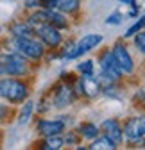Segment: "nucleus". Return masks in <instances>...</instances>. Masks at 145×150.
I'll return each mask as SVG.
<instances>
[{"instance_id":"obj_1","label":"nucleus","mask_w":145,"mask_h":150,"mask_svg":"<svg viewBox=\"0 0 145 150\" xmlns=\"http://www.w3.org/2000/svg\"><path fill=\"white\" fill-rule=\"evenodd\" d=\"M0 97L13 104H22L29 97V88L18 79H0Z\"/></svg>"},{"instance_id":"obj_2","label":"nucleus","mask_w":145,"mask_h":150,"mask_svg":"<svg viewBox=\"0 0 145 150\" xmlns=\"http://www.w3.org/2000/svg\"><path fill=\"white\" fill-rule=\"evenodd\" d=\"M14 48L18 54H22L23 57H29V59H41L43 54H45V48H43V43L38 41L36 38H14Z\"/></svg>"},{"instance_id":"obj_3","label":"nucleus","mask_w":145,"mask_h":150,"mask_svg":"<svg viewBox=\"0 0 145 150\" xmlns=\"http://www.w3.org/2000/svg\"><path fill=\"white\" fill-rule=\"evenodd\" d=\"M0 66H2L4 75H14V77H18V75L27 73V61L18 52L4 55L2 61H0Z\"/></svg>"},{"instance_id":"obj_4","label":"nucleus","mask_w":145,"mask_h":150,"mask_svg":"<svg viewBox=\"0 0 145 150\" xmlns=\"http://www.w3.org/2000/svg\"><path fill=\"white\" fill-rule=\"evenodd\" d=\"M34 32H36V36H40L41 43H45V45L50 47V48H56V47H59V43H61V32H59V29L52 27L50 23H45V25L36 27Z\"/></svg>"},{"instance_id":"obj_5","label":"nucleus","mask_w":145,"mask_h":150,"mask_svg":"<svg viewBox=\"0 0 145 150\" xmlns=\"http://www.w3.org/2000/svg\"><path fill=\"white\" fill-rule=\"evenodd\" d=\"M113 54V59L117 63V66L120 68L122 73H131L134 70V64H133V57H131V54L127 52V48H125L122 43H117L111 50Z\"/></svg>"},{"instance_id":"obj_6","label":"nucleus","mask_w":145,"mask_h":150,"mask_svg":"<svg viewBox=\"0 0 145 150\" xmlns=\"http://www.w3.org/2000/svg\"><path fill=\"white\" fill-rule=\"evenodd\" d=\"M74 100H75V91H74V88L68 86V84H59L56 88V91H54L52 102H54V105L59 107V109L68 107Z\"/></svg>"},{"instance_id":"obj_7","label":"nucleus","mask_w":145,"mask_h":150,"mask_svg":"<svg viewBox=\"0 0 145 150\" xmlns=\"http://www.w3.org/2000/svg\"><path fill=\"white\" fill-rule=\"evenodd\" d=\"M124 134L125 138L129 139H138V138H143L145 136V116H134V118H129L124 125Z\"/></svg>"},{"instance_id":"obj_8","label":"nucleus","mask_w":145,"mask_h":150,"mask_svg":"<svg viewBox=\"0 0 145 150\" xmlns=\"http://www.w3.org/2000/svg\"><path fill=\"white\" fill-rule=\"evenodd\" d=\"M99 63H100L102 73H104V75H107L109 79H113V81H118V79L122 77V71H120V68L117 66V63H115V59H113V54H111L109 50H107V52H104V54L100 55Z\"/></svg>"},{"instance_id":"obj_9","label":"nucleus","mask_w":145,"mask_h":150,"mask_svg":"<svg viewBox=\"0 0 145 150\" xmlns=\"http://www.w3.org/2000/svg\"><path fill=\"white\" fill-rule=\"evenodd\" d=\"M100 43H102V36H100V34H88V36H84L82 40L75 45L74 59L79 57V55H82V54H86V52H90V50H93V48L99 47Z\"/></svg>"},{"instance_id":"obj_10","label":"nucleus","mask_w":145,"mask_h":150,"mask_svg":"<svg viewBox=\"0 0 145 150\" xmlns=\"http://www.w3.org/2000/svg\"><path fill=\"white\" fill-rule=\"evenodd\" d=\"M100 130L104 132L106 138H109L115 145H120L124 141V130L120 127V123L117 120H106L100 127Z\"/></svg>"},{"instance_id":"obj_11","label":"nucleus","mask_w":145,"mask_h":150,"mask_svg":"<svg viewBox=\"0 0 145 150\" xmlns=\"http://www.w3.org/2000/svg\"><path fill=\"white\" fill-rule=\"evenodd\" d=\"M36 130L45 138V136H58L65 130V123L61 120H40Z\"/></svg>"},{"instance_id":"obj_12","label":"nucleus","mask_w":145,"mask_h":150,"mask_svg":"<svg viewBox=\"0 0 145 150\" xmlns=\"http://www.w3.org/2000/svg\"><path fill=\"white\" fill-rule=\"evenodd\" d=\"M77 88H79V93H82L86 97H92V98L97 97L99 91H100V86H99L97 79H93L92 75H82L77 82Z\"/></svg>"},{"instance_id":"obj_13","label":"nucleus","mask_w":145,"mask_h":150,"mask_svg":"<svg viewBox=\"0 0 145 150\" xmlns=\"http://www.w3.org/2000/svg\"><path fill=\"white\" fill-rule=\"evenodd\" d=\"M65 145V139L58 134V136H45L43 139L36 141L31 150H61Z\"/></svg>"},{"instance_id":"obj_14","label":"nucleus","mask_w":145,"mask_h":150,"mask_svg":"<svg viewBox=\"0 0 145 150\" xmlns=\"http://www.w3.org/2000/svg\"><path fill=\"white\" fill-rule=\"evenodd\" d=\"M9 30H11V34H13L14 38H34V36H36L34 29H32L27 22H14Z\"/></svg>"},{"instance_id":"obj_15","label":"nucleus","mask_w":145,"mask_h":150,"mask_svg":"<svg viewBox=\"0 0 145 150\" xmlns=\"http://www.w3.org/2000/svg\"><path fill=\"white\" fill-rule=\"evenodd\" d=\"M47 18H48V23L52 27H56V29H66L68 27V22H66V18L61 11L58 9H54V11H47Z\"/></svg>"},{"instance_id":"obj_16","label":"nucleus","mask_w":145,"mask_h":150,"mask_svg":"<svg viewBox=\"0 0 145 150\" xmlns=\"http://www.w3.org/2000/svg\"><path fill=\"white\" fill-rule=\"evenodd\" d=\"M88 150H117V145L106 136H97L95 139H92Z\"/></svg>"},{"instance_id":"obj_17","label":"nucleus","mask_w":145,"mask_h":150,"mask_svg":"<svg viewBox=\"0 0 145 150\" xmlns=\"http://www.w3.org/2000/svg\"><path fill=\"white\" fill-rule=\"evenodd\" d=\"M77 130H79V134H81L82 138H86V139H95V138L99 136V127H97L95 123H90V122L81 123Z\"/></svg>"},{"instance_id":"obj_18","label":"nucleus","mask_w":145,"mask_h":150,"mask_svg":"<svg viewBox=\"0 0 145 150\" xmlns=\"http://www.w3.org/2000/svg\"><path fill=\"white\" fill-rule=\"evenodd\" d=\"M27 23H29V25H31L32 29L40 27V25H45V23H48V18H47V11H45V9H41V11H36V13H32V14L29 16Z\"/></svg>"},{"instance_id":"obj_19","label":"nucleus","mask_w":145,"mask_h":150,"mask_svg":"<svg viewBox=\"0 0 145 150\" xmlns=\"http://www.w3.org/2000/svg\"><path fill=\"white\" fill-rule=\"evenodd\" d=\"M81 6V0H58V11L61 13H75Z\"/></svg>"},{"instance_id":"obj_20","label":"nucleus","mask_w":145,"mask_h":150,"mask_svg":"<svg viewBox=\"0 0 145 150\" xmlns=\"http://www.w3.org/2000/svg\"><path fill=\"white\" fill-rule=\"evenodd\" d=\"M32 109H34V102H32V100L25 102V105H23V109H22V112H20V116H18V123H20V125H25V123L29 122L31 115H32Z\"/></svg>"},{"instance_id":"obj_21","label":"nucleus","mask_w":145,"mask_h":150,"mask_svg":"<svg viewBox=\"0 0 145 150\" xmlns=\"http://www.w3.org/2000/svg\"><path fill=\"white\" fill-rule=\"evenodd\" d=\"M143 25H145V16H141L136 23H133V25L127 29V32H125V38H133L136 32H140V30L143 29Z\"/></svg>"},{"instance_id":"obj_22","label":"nucleus","mask_w":145,"mask_h":150,"mask_svg":"<svg viewBox=\"0 0 145 150\" xmlns=\"http://www.w3.org/2000/svg\"><path fill=\"white\" fill-rule=\"evenodd\" d=\"M133 38H134V45H136V48L145 55V32H136Z\"/></svg>"},{"instance_id":"obj_23","label":"nucleus","mask_w":145,"mask_h":150,"mask_svg":"<svg viewBox=\"0 0 145 150\" xmlns=\"http://www.w3.org/2000/svg\"><path fill=\"white\" fill-rule=\"evenodd\" d=\"M81 75H93V61H84L77 66Z\"/></svg>"},{"instance_id":"obj_24","label":"nucleus","mask_w":145,"mask_h":150,"mask_svg":"<svg viewBox=\"0 0 145 150\" xmlns=\"http://www.w3.org/2000/svg\"><path fill=\"white\" fill-rule=\"evenodd\" d=\"M41 7L45 11H54L58 9V0H41Z\"/></svg>"},{"instance_id":"obj_25","label":"nucleus","mask_w":145,"mask_h":150,"mask_svg":"<svg viewBox=\"0 0 145 150\" xmlns=\"http://www.w3.org/2000/svg\"><path fill=\"white\" fill-rule=\"evenodd\" d=\"M23 4L27 9H38L41 7V0H23Z\"/></svg>"},{"instance_id":"obj_26","label":"nucleus","mask_w":145,"mask_h":150,"mask_svg":"<svg viewBox=\"0 0 145 150\" xmlns=\"http://www.w3.org/2000/svg\"><path fill=\"white\" fill-rule=\"evenodd\" d=\"M120 22H122V16L120 14H111V16L106 18V23H111V25H118Z\"/></svg>"},{"instance_id":"obj_27","label":"nucleus","mask_w":145,"mask_h":150,"mask_svg":"<svg viewBox=\"0 0 145 150\" xmlns=\"http://www.w3.org/2000/svg\"><path fill=\"white\" fill-rule=\"evenodd\" d=\"M63 139H65V143H66V145H72V143H77V139H79V138H77L74 132H70V134H68V138H63Z\"/></svg>"},{"instance_id":"obj_28","label":"nucleus","mask_w":145,"mask_h":150,"mask_svg":"<svg viewBox=\"0 0 145 150\" xmlns=\"http://www.w3.org/2000/svg\"><path fill=\"white\" fill-rule=\"evenodd\" d=\"M4 115H6V107H4L2 104H0V122L4 120Z\"/></svg>"},{"instance_id":"obj_29","label":"nucleus","mask_w":145,"mask_h":150,"mask_svg":"<svg viewBox=\"0 0 145 150\" xmlns=\"http://www.w3.org/2000/svg\"><path fill=\"white\" fill-rule=\"evenodd\" d=\"M120 2H124V4H129L131 7H134V0H120Z\"/></svg>"},{"instance_id":"obj_30","label":"nucleus","mask_w":145,"mask_h":150,"mask_svg":"<svg viewBox=\"0 0 145 150\" xmlns=\"http://www.w3.org/2000/svg\"><path fill=\"white\" fill-rule=\"evenodd\" d=\"M75 150H88V148H84V146H77Z\"/></svg>"},{"instance_id":"obj_31","label":"nucleus","mask_w":145,"mask_h":150,"mask_svg":"<svg viewBox=\"0 0 145 150\" xmlns=\"http://www.w3.org/2000/svg\"><path fill=\"white\" fill-rule=\"evenodd\" d=\"M0 32H2V27H0Z\"/></svg>"}]
</instances>
